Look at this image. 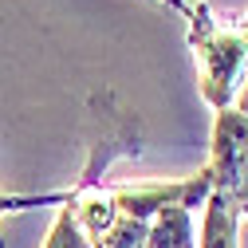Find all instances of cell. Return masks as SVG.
Instances as JSON below:
<instances>
[{"mask_svg": "<svg viewBox=\"0 0 248 248\" xmlns=\"http://www.w3.org/2000/svg\"><path fill=\"white\" fill-rule=\"evenodd\" d=\"M189 24V47L197 59V87L213 110H229L248 79V36L240 20H221L209 4H197L185 16Z\"/></svg>", "mask_w": 248, "mask_h": 248, "instance_id": "1", "label": "cell"}, {"mask_svg": "<svg viewBox=\"0 0 248 248\" xmlns=\"http://www.w3.org/2000/svg\"><path fill=\"white\" fill-rule=\"evenodd\" d=\"M209 173H213V189L236 209L240 221H248V118L236 107L217 110L213 118Z\"/></svg>", "mask_w": 248, "mask_h": 248, "instance_id": "2", "label": "cell"}, {"mask_svg": "<svg viewBox=\"0 0 248 248\" xmlns=\"http://www.w3.org/2000/svg\"><path fill=\"white\" fill-rule=\"evenodd\" d=\"M146 248H197V229H193V209L189 205H166L154 213L146 229Z\"/></svg>", "mask_w": 248, "mask_h": 248, "instance_id": "3", "label": "cell"}, {"mask_svg": "<svg viewBox=\"0 0 248 248\" xmlns=\"http://www.w3.org/2000/svg\"><path fill=\"white\" fill-rule=\"evenodd\" d=\"M236 232H240L236 209L213 189L205 197V205H201V236H197V248H240Z\"/></svg>", "mask_w": 248, "mask_h": 248, "instance_id": "4", "label": "cell"}, {"mask_svg": "<svg viewBox=\"0 0 248 248\" xmlns=\"http://www.w3.org/2000/svg\"><path fill=\"white\" fill-rule=\"evenodd\" d=\"M67 197V189H51V193H8L0 189V217H12V213H28V209H59ZM0 248H8L0 240Z\"/></svg>", "mask_w": 248, "mask_h": 248, "instance_id": "5", "label": "cell"}, {"mask_svg": "<svg viewBox=\"0 0 248 248\" xmlns=\"http://www.w3.org/2000/svg\"><path fill=\"white\" fill-rule=\"evenodd\" d=\"M162 8H170V12H177V16H189V8H193V0H158Z\"/></svg>", "mask_w": 248, "mask_h": 248, "instance_id": "6", "label": "cell"}, {"mask_svg": "<svg viewBox=\"0 0 248 248\" xmlns=\"http://www.w3.org/2000/svg\"><path fill=\"white\" fill-rule=\"evenodd\" d=\"M232 107H236V110L248 118V79H244V87H240V95H236V103H232Z\"/></svg>", "mask_w": 248, "mask_h": 248, "instance_id": "7", "label": "cell"}, {"mask_svg": "<svg viewBox=\"0 0 248 248\" xmlns=\"http://www.w3.org/2000/svg\"><path fill=\"white\" fill-rule=\"evenodd\" d=\"M240 28H244V36H248V12H244V16H240Z\"/></svg>", "mask_w": 248, "mask_h": 248, "instance_id": "8", "label": "cell"}]
</instances>
